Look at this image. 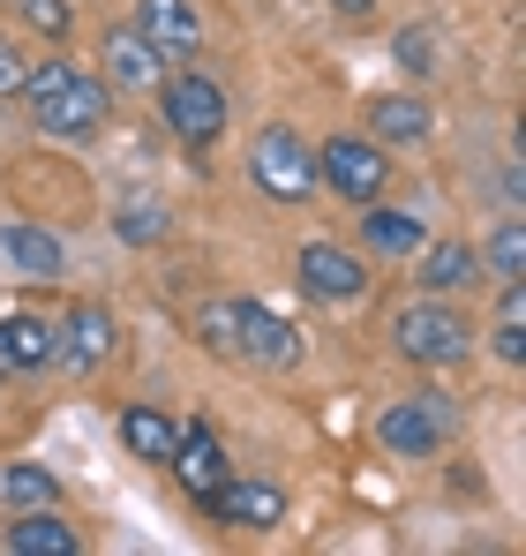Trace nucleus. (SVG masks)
<instances>
[{
    "mask_svg": "<svg viewBox=\"0 0 526 556\" xmlns=\"http://www.w3.org/2000/svg\"><path fill=\"white\" fill-rule=\"evenodd\" d=\"M196 331H203V346L226 354V362H256V369H293V362H301V331L278 324L263 301H211V308L196 316Z\"/></svg>",
    "mask_w": 526,
    "mask_h": 556,
    "instance_id": "f257e3e1",
    "label": "nucleus"
},
{
    "mask_svg": "<svg viewBox=\"0 0 526 556\" xmlns=\"http://www.w3.org/2000/svg\"><path fill=\"white\" fill-rule=\"evenodd\" d=\"M23 105H30V121H38L46 136L84 143V136H98V121H105V84L53 53L46 68H23Z\"/></svg>",
    "mask_w": 526,
    "mask_h": 556,
    "instance_id": "f03ea898",
    "label": "nucleus"
},
{
    "mask_svg": "<svg viewBox=\"0 0 526 556\" xmlns=\"http://www.w3.org/2000/svg\"><path fill=\"white\" fill-rule=\"evenodd\" d=\"M391 346H399L414 369H451V362L474 354V324H466L459 308H443V293H429V301H406V308L391 316Z\"/></svg>",
    "mask_w": 526,
    "mask_h": 556,
    "instance_id": "7ed1b4c3",
    "label": "nucleus"
},
{
    "mask_svg": "<svg viewBox=\"0 0 526 556\" xmlns=\"http://www.w3.org/2000/svg\"><path fill=\"white\" fill-rule=\"evenodd\" d=\"M451 437H459V399H443V391H414V399L384 406V421H376V444L391 459H437Z\"/></svg>",
    "mask_w": 526,
    "mask_h": 556,
    "instance_id": "20e7f679",
    "label": "nucleus"
},
{
    "mask_svg": "<svg viewBox=\"0 0 526 556\" xmlns=\"http://www.w3.org/2000/svg\"><path fill=\"white\" fill-rule=\"evenodd\" d=\"M249 181L271 195V203H309L316 195V143L309 136H293L286 121H271L256 143H249Z\"/></svg>",
    "mask_w": 526,
    "mask_h": 556,
    "instance_id": "39448f33",
    "label": "nucleus"
},
{
    "mask_svg": "<svg viewBox=\"0 0 526 556\" xmlns=\"http://www.w3.org/2000/svg\"><path fill=\"white\" fill-rule=\"evenodd\" d=\"M316 181L347 203H376L391 188V159L376 136H331V143H316Z\"/></svg>",
    "mask_w": 526,
    "mask_h": 556,
    "instance_id": "423d86ee",
    "label": "nucleus"
},
{
    "mask_svg": "<svg viewBox=\"0 0 526 556\" xmlns=\"http://www.w3.org/2000/svg\"><path fill=\"white\" fill-rule=\"evenodd\" d=\"M159 113H166V128H174L188 151H211L218 136H226V91L211 84V76H166L159 84Z\"/></svg>",
    "mask_w": 526,
    "mask_h": 556,
    "instance_id": "0eeeda50",
    "label": "nucleus"
},
{
    "mask_svg": "<svg viewBox=\"0 0 526 556\" xmlns=\"http://www.w3.org/2000/svg\"><path fill=\"white\" fill-rule=\"evenodd\" d=\"M203 511L226 519V527L271 534V527H286V489H271V481H234V473H226V481L203 496Z\"/></svg>",
    "mask_w": 526,
    "mask_h": 556,
    "instance_id": "6e6552de",
    "label": "nucleus"
},
{
    "mask_svg": "<svg viewBox=\"0 0 526 556\" xmlns=\"http://www.w3.org/2000/svg\"><path fill=\"white\" fill-rule=\"evenodd\" d=\"M136 30L151 38V53H159L166 68L203 53V15H196V0H143V8H136Z\"/></svg>",
    "mask_w": 526,
    "mask_h": 556,
    "instance_id": "1a4fd4ad",
    "label": "nucleus"
},
{
    "mask_svg": "<svg viewBox=\"0 0 526 556\" xmlns=\"http://www.w3.org/2000/svg\"><path fill=\"white\" fill-rule=\"evenodd\" d=\"M98 68H105V84H113V91H159V84H166V61L151 53V38H143L136 23L98 38Z\"/></svg>",
    "mask_w": 526,
    "mask_h": 556,
    "instance_id": "9d476101",
    "label": "nucleus"
},
{
    "mask_svg": "<svg viewBox=\"0 0 526 556\" xmlns=\"http://www.w3.org/2000/svg\"><path fill=\"white\" fill-rule=\"evenodd\" d=\"M301 286H309V301H361L368 293V264L347 256V249H331V241H309L301 249Z\"/></svg>",
    "mask_w": 526,
    "mask_h": 556,
    "instance_id": "9b49d317",
    "label": "nucleus"
},
{
    "mask_svg": "<svg viewBox=\"0 0 526 556\" xmlns=\"http://www.w3.org/2000/svg\"><path fill=\"white\" fill-rule=\"evenodd\" d=\"M166 466H174V481L196 496V504H203V496L234 473V466H226V452H218V437H211L203 421H188V429H180V444H174V459H166Z\"/></svg>",
    "mask_w": 526,
    "mask_h": 556,
    "instance_id": "f8f14e48",
    "label": "nucleus"
},
{
    "mask_svg": "<svg viewBox=\"0 0 526 556\" xmlns=\"http://www.w3.org/2000/svg\"><path fill=\"white\" fill-rule=\"evenodd\" d=\"M53 354H61L68 369H98V362L113 354V316H105L98 301H76V308H68V324L53 331Z\"/></svg>",
    "mask_w": 526,
    "mask_h": 556,
    "instance_id": "ddd939ff",
    "label": "nucleus"
},
{
    "mask_svg": "<svg viewBox=\"0 0 526 556\" xmlns=\"http://www.w3.org/2000/svg\"><path fill=\"white\" fill-rule=\"evenodd\" d=\"M429 128H437V113L422 105V98H399V91H384V98H368V136L376 143H429Z\"/></svg>",
    "mask_w": 526,
    "mask_h": 556,
    "instance_id": "4468645a",
    "label": "nucleus"
},
{
    "mask_svg": "<svg viewBox=\"0 0 526 556\" xmlns=\"http://www.w3.org/2000/svg\"><path fill=\"white\" fill-rule=\"evenodd\" d=\"M76 549H84V534H76L53 504H46V511L23 504V519L8 527V556H76Z\"/></svg>",
    "mask_w": 526,
    "mask_h": 556,
    "instance_id": "2eb2a0df",
    "label": "nucleus"
},
{
    "mask_svg": "<svg viewBox=\"0 0 526 556\" xmlns=\"http://www.w3.org/2000/svg\"><path fill=\"white\" fill-rule=\"evenodd\" d=\"M0 249H8V264H15L23 278H61L68 271V249H61L46 226H30V218H15V226L0 233Z\"/></svg>",
    "mask_w": 526,
    "mask_h": 556,
    "instance_id": "dca6fc26",
    "label": "nucleus"
},
{
    "mask_svg": "<svg viewBox=\"0 0 526 556\" xmlns=\"http://www.w3.org/2000/svg\"><path fill=\"white\" fill-rule=\"evenodd\" d=\"M414 256H422L414 286H429V293H459V286H474V278H481V256H474L466 241H422Z\"/></svg>",
    "mask_w": 526,
    "mask_h": 556,
    "instance_id": "f3484780",
    "label": "nucleus"
},
{
    "mask_svg": "<svg viewBox=\"0 0 526 556\" xmlns=\"http://www.w3.org/2000/svg\"><path fill=\"white\" fill-rule=\"evenodd\" d=\"M368 218H361V241L376 249V256H414L422 241H429V226L414 218V211H384V203H361Z\"/></svg>",
    "mask_w": 526,
    "mask_h": 556,
    "instance_id": "a211bd4d",
    "label": "nucleus"
},
{
    "mask_svg": "<svg viewBox=\"0 0 526 556\" xmlns=\"http://www.w3.org/2000/svg\"><path fill=\"white\" fill-rule=\"evenodd\" d=\"M53 362V324L46 316H0V369H46Z\"/></svg>",
    "mask_w": 526,
    "mask_h": 556,
    "instance_id": "6ab92c4d",
    "label": "nucleus"
},
{
    "mask_svg": "<svg viewBox=\"0 0 526 556\" xmlns=\"http://www.w3.org/2000/svg\"><path fill=\"white\" fill-rule=\"evenodd\" d=\"M121 444H128L136 459L166 466L174 444H180V429H174V414H159V406H128V414H121Z\"/></svg>",
    "mask_w": 526,
    "mask_h": 556,
    "instance_id": "aec40b11",
    "label": "nucleus"
},
{
    "mask_svg": "<svg viewBox=\"0 0 526 556\" xmlns=\"http://www.w3.org/2000/svg\"><path fill=\"white\" fill-rule=\"evenodd\" d=\"M481 264L497 271V286H519V278H526V233H519V226H497L489 249H481Z\"/></svg>",
    "mask_w": 526,
    "mask_h": 556,
    "instance_id": "412c9836",
    "label": "nucleus"
},
{
    "mask_svg": "<svg viewBox=\"0 0 526 556\" xmlns=\"http://www.w3.org/2000/svg\"><path fill=\"white\" fill-rule=\"evenodd\" d=\"M0 496H8V504H53L61 489H53V473H46V466L15 459L8 473H0Z\"/></svg>",
    "mask_w": 526,
    "mask_h": 556,
    "instance_id": "4be33fe9",
    "label": "nucleus"
},
{
    "mask_svg": "<svg viewBox=\"0 0 526 556\" xmlns=\"http://www.w3.org/2000/svg\"><path fill=\"white\" fill-rule=\"evenodd\" d=\"M113 226H121V241H159V226H166V203L136 195V203H121V211H113Z\"/></svg>",
    "mask_w": 526,
    "mask_h": 556,
    "instance_id": "5701e85b",
    "label": "nucleus"
},
{
    "mask_svg": "<svg viewBox=\"0 0 526 556\" xmlns=\"http://www.w3.org/2000/svg\"><path fill=\"white\" fill-rule=\"evenodd\" d=\"M15 8H23V23H30L38 38H53V46L68 38V0H15Z\"/></svg>",
    "mask_w": 526,
    "mask_h": 556,
    "instance_id": "b1692460",
    "label": "nucleus"
},
{
    "mask_svg": "<svg viewBox=\"0 0 526 556\" xmlns=\"http://www.w3.org/2000/svg\"><path fill=\"white\" fill-rule=\"evenodd\" d=\"M489 346H497V362L519 369L526 362V316H497V339H489Z\"/></svg>",
    "mask_w": 526,
    "mask_h": 556,
    "instance_id": "393cba45",
    "label": "nucleus"
},
{
    "mask_svg": "<svg viewBox=\"0 0 526 556\" xmlns=\"http://www.w3.org/2000/svg\"><path fill=\"white\" fill-rule=\"evenodd\" d=\"M429 30H399V68H414V76H429Z\"/></svg>",
    "mask_w": 526,
    "mask_h": 556,
    "instance_id": "a878e982",
    "label": "nucleus"
},
{
    "mask_svg": "<svg viewBox=\"0 0 526 556\" xmlns=\"http://www.w3.org/2000/svg\"><path fill=\"white\" fill-rule=\"evenodd\" d=\"M8 91H23V53L0 38V98H8Z\"/></svg>",
    "mask_w": 526,
    "mask_h": 556,
    "instance_id": "bb28decb",
    "label": "nucleus"
},
{
    "mask_svg": "<svg viewBox=\"0 0 526 556\" xmlns=\"http://www.w3.org/2000/svg\"><path fill=\"white\" fill-rule=\"evenodd\" d=\"M331 8H339V15H353V23H361V15H368V8H376V0H331Z\"/></svg>",
    "mask_w": 526,
    "mask_h": 556,
    "instance_id": "cd10ccee",
    "label": "nucleus"
}]
</instances>
